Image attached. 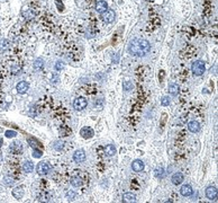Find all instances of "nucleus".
Returning a JSON list of instances; mask_svg holds the SVG:
<instances>
[{
    "label": "nucleus",
    "instance_id": "nucleus-28",
    "mask_svg": "<svg viewBox=\"0 0 218 203\" xmlns=\"http://www.w3.org/2000/svg\"><path fill=\"white\" fill-rule=\"evenodd\" d=\"M33 157L34 158H40L42 157V151L40 150H34V152H33Z\"/></svg>",
    "mask_w": 218,
    "mask_h": 203
},
{
    "label": "nucleus",
    "instance_id": "nucleus-5",
    "mask_svg": "<svg viewBox=\"0 0 218 203\" xmlns=\"http://www.w3.org/2000/svg\"><path fill=\"white\" fill-rule=\"evenodd\" d=\"M206 196H207V199H209L210 201L217 200V196H218V189H217V187H215V186H208L207 189H206Z\"/></svg>",
    "mask_w": 218,
    "mask_h": 203
},
{
    "label": "nucleus",
    "instance_id": "nucleus-17",
    "mask_svg": "<svg viewBox=\"0 0 218 203\" xmlns=\"http://www.w3.org/2000/svg\"><path fill=\"white\" fill-rule=\"evenodd\" d=\"M33 169H34V164L29 160H27V161L24 162V165H23V171L25 173H32Z\"/></svg>",
    "mask_w": 218,
    "mask_h": 203
},
{
    "label": "nucleus",
    "instance_id": "nucleus-16",
    "mask_svg": "<svg viewBox=\"0 0 218 203\" xmlns=\"http://www.w3.org/2000/svg\"><path fill=\"white\" fill-rule=\"evenodd\" d=\"M105 154L108 157H113L116 155V147L114 144H107L105 147Z\"/></svg>",
    "mask_w": 218,
    "mask_h": 203
},
{
    "label": "nucleus",
    "instance_id": "nucleus-6",
    "mask_svg": "<svg viewBox=\"0 0 218 203\" xmlns=\"http://www.w3.org/2000/svg\"><path fill=\"white\" fill-rule=\"evenodd\" d=\"M101 15H103L104 22H106V23H113L114 20H115V18H116L115 11L111 10V9H107V10L104 11Z\"/></svg>",
    "mask_w": 218,
    "mask_h": 203
},
{
    "label": "nucleus",
    "instance_id": "nucleus-1",
    "mask_svg": "<svg viewBox=\"0 0 218 203\" xmlns=\"http://www.w3.org/2000/svg\"><path fill=\"white\" fill-rule=\"evenodd\" d=\"M150 50H151V44L144 38H134L128 46L129 53L135 57H144L150 52Z\"/></svg>",
    "mask_w": 218,
    "mask_h": 203
},
{
    "label": "nucleus",
    "instance_id": "nucleus-11",
    "mask_svg": "<svg viewBox=\"0 0 218 203\" xmlns=\"http://www.w3.org/2000/svg\"><path fill=\"white\" fill-rule=\"evenodd\" d=\"M13 196L15 199H17V200L22 199L23 196H24V186H23V185H19V186L15 187V189H13Z\"/></svg>",
    "mask_w": 218,
    "mask_h": 203
},
{
    "label": "nucleus",
    "instance_id": "nucleus-26",
    "mask_svg": "<svg viewBox=\"0 0 218 203\" xmlns=\"http://www.w3.org/2000/svg\"><path fill=\"white\" fill-rule=\"evenodd\" d=\"M16 135H17L16 131H11V130L6 131V137H7V138H13V137H16Z\"/></svg>",
    "mask_w": 218,
    "mask_h": 203
},
{
    "label": "nucleus",
    "instance_id": "nucleus-25",
    "mask_svg": "<svg viewBox=\"0 0 218 203\" xmlns=\"http://www.w3.org/2000/svg\"><path fill=\"white\" fill-rule=\"evenodd\" d=\"M133 88V84L130 82V81H126L124 84V89L126 90V92H129V90Z\"/></svg>",
    "mask_w": 218,
    "mask_h": 203
},
{
    "label": "nucleus",
    "instance_id": "nucleus-13",
    "mask_svg": "<svg viewBox=\"0 0 218 203\" xmlns=\"http://www.w3.org/2000/svg\"><path fill=\"white\" fill-rule=\"evenodd\" d=\"M180 193H181V195H182V196H186V198H187V196H191L192 193H194V189H192L191 185L186 184V185H183V186L181 187Z\"/></svg>",
    "mask_w": 218,
    "mask_h": 203
},
{
    "label": "nucleus",
    "instance_id": "nucleus-10",
    "mask_svg": "<svg viewBox=\"0 0 218 203\" xmlns=\"http://www.w3.org/2000/svg\"><path fill=\"white\" fill-rule=\"evenodd\" d=\"M16 89L19 94H25V93H27V90L29 89V84L27 81H19L16 86Z\"/></svg>",
    "mask_w": 218,
    "mask_h": 203
},
{
    "label": "nucleus",
    "instance_id": "nucleus-20",
    "mask_svg": "<svg viewBox=\"0 0 218 203\" xmlns=\"http://www.w3.org/2000/svg\"><path fill=\"white\" fill-rule=\"evenodd\" d=\"M169 93L172 96H177L179 94V86L175 84H170L169 85Z\"/></svg>",
    "mask_w": 218,
    "mask_h": 203
},
{
    "label": "nucleus",
    "instance_id": "nucleus-21",
    "mask_svg": "<svg viewBox=\"0 0 218 203\" xmlns=\"http://www.w3.org/2000/svg\"><path fill=\"white\" fill-rule=\"evenodd\" d=\"M43 67H44L43 59L38 58V59H36L35 61H34V68H35V70H40V69H43Z\"/></svg>",
    "mask_w": 218,
    "mask_h": 203
},
{
    "label": "nucleus",
    "instance_id": "nucleus-23",
    "mask_svg": "<svg viewBox=\"0 0 218 203\" xmlns=\"http://www.w3.org/2000/svg\"><path fill=\"white\" fill-rule=\"evenodd\" d=\"M52 147H53L55 150L60 151V150H62L63 149V142H61V141H55V142L52 144Z\"/></svg>",
    "mask_w": 218,
    "mask_h": 203
},
{
    "label": "nucleus",
    "instance_id": "nucleus-22",
    "mask_svg": "<svg viewBox=\"0 0 218 203\" xmlns=\"http://www.w3.org/2000/svg\"><path fill=\"white\" fill-rule=\"evenodd\" d=\"M9 48V42L8 40H3L0 42V51H5Z\"/></svg>",
    "mask_w": 218,
    "mask_h": 203
},
{
    "label": "nucleus",
    "instance_id": "nucleus-19",
    "mask_svg": "<svg viewBox=\"0 0 218 203\" xmlns=\"http://www.w3.org/2000/svg\"><path fill=\"white\" fill-rule=\"evenodd\" d=\"M123 201L127 203L135 202V201H136V196H135L133 193H125V194L123 195Z\"/></svg>",
    "mask_w": 218,
    "mask_h": 203
},
{
    "label": "nucleus",
    "instance_id": "nucleus-24",
    "mask_svg": "<svg viewBox=\"0 0 218 203\" xmlns=\"http://www.w3.org/2000/svg\"><path fill=\"white\" fill-rule=\"evenodd\" d=\"M170 103H171V99H170L169 96H163V97L161 98L162 106H167V105H170Z\"/></svg>",
    "mask_w": 218,
    "mask_h": 203
},
{
    "label": "nucleus",
    "instance_id": "nucleus-4",
    "mask_svg": "<svg viewBox=\"0 0 218 203\" xmlns=\"http://www.w3.org/2000/svg\"><path fill=\"white\" fill-rule=\"evenodd\" d=\"M87 104H88V102H87L86 98L78 97L74 99V102H73V107H74V110H77V111H82L83 108L87 107Z\"/></svg>",
    "mask_w": 218,
    "mask_h": 203
},
{
    "label": "nucleus",
    "instance_id": "nucleus-12",
    "mask_svg": "<svg viewBox=\"0 0 218 203\" xmlns=\"http://www.w3.org/2000/svg\"><path fill=\"white\" fill-rule=\"evenodd\" d=\"M108 9V5L105 0H99L96 3V11L99 14H103L104 11H106Z\"/></svg>",
    "mask_w": 218,
    "mask_h": 203
},
{
    "label": "nucleus",
    "instance_id": "nucleus-7",
    "mask_svg": "<svg viewBox=\"0 0 218 203\" xmlns=\"http://www.w3.org/2000/svg\"><path fill=\"white\" fill-rule=\"evenodd\" d=\"M73 160L77 162V164H80V162H83L86 160V152L82 149H79L76 150L74 154H73Z\"/></svg>",
    "mask_w": 218,
    "mask_h": 203
},
{
    "label": "nucleus",
    "instance_id": "nucleus-2",
    "mask_svg": "<svg viewBox=\"0 0 218 203\" xmlns=\"http://www.w3.org/2000/svg\"><path fill=\"white\" fill-rule=\"evenodd\" d=\"M191 70L196 76H201V75H204V72L206 71L205 62L201 61V60H197V61H194L191 65Z\"/></svg>",
    "mask_w": 218,
    "mask_h": 203
},
{
    "label": "nucleus",
    "instance_id": "nucleus-29",
    "mask_svg": "<svg viewBox=\"0 0 218 203\" xmlns=\"http://www.w3.org/2000/svg\"><path fill=\"white\" fill-rule=\"evenodd\" d=\"M5 183H6L7 185H8V186H11V185L13 184V181L10 178V177H8V178L6 177V178H5Z\"/></svg>",
    "mask_w": 218,
    "mask_h": 203
},
{
    "label": "nucleus",
    "instance_id": "nucleus-3",
    "mask_svg": "<svg viewBox=\"0 0 218 203\" xmlns=\"http://www.w3.org/2000/svg\"><path fill=\"white\" fill-rule=\"evenodd\" d=\"M51 168L52 166L50 165L49 162H45V161H42V162H38L37 167H36V171H37L38 175H47V174L51 172Z\"/></svg>",
    "mask_w": 218,
    "mask_h": 203
},
{
    "label": "nucleus",
    "instance_id": "nucleus-15",
    "mask_svg": "<svg viewBox=\"0 0 218 203\" xmlns=\"http://www.w3.org/2000/svg\"><path fill=\"white\" fill-rule=\"evenodd\" d=\"M188 129L190 132L192 133H197V132H199L200 130V124H199V122H197V121H190L188 123Z\"/></svg>",
    "mask_w": 218,
    "mask_h": 203
},
{
    "label": "nucleus",
    "instance_id": "nucleus-30",
    "mask_svg": "<svg viewBox=\"0 0 218 203\" xmlns=\"http://www.w3.org/2000/svg\"><path fill=\"white\" fill-rule=\"evenodd\" d=\"M63 68V62H57L56 65H55V69H56V70H61V69H62Z\"/></svg>",
    "mask_w": 218,
    "mask_h": 203
},
{
    "label": "nucleus",
    "instance_id": "nucleus-27",
    "mask_svg": "<svg viewBox=\"0 0 218 203\" xmlns=\"http://www.w3.org/2000/svg\"><path fill=\"white\" fill-rule=\"evenodd\" d=\"M24 15L26 16V18L32 19L33 17H34V15H35V14H34V11H32L30 9H28V10H27V14H24Z\"/></svg>",
    "mask_w": 218,
    "mask_h": 203
},
{
    "label": "nucleus",
    "instance_id": "nucleus-9",
    "mask_svg": "<svg viewBox=\"0 0 218 203\" xmlns=\"http://www.w3.org/2000/svg\"><path fill=\"white\" fill-rule=\"evenodd\" d=\"M144 167H145V164L141 159H136L132 162V169L136 173H141L144 169Z\"/></svg>",
    "mask_w": 218,
    "mask_h": 203
},
{
    "label": "nucleus",
    "instance_id": "nucleus-18",
    "mask_svg": "<svg viewBox=\"0 0 218 203\" xmlns=\"http://www.w3.org/2000/svg\"><path fill=\"white\" fill-rule=\"evenodd\" d=\"M82 184H83V182H82L81 177H79V176H73L72 178H71V185H72V186L80 187V186H82Z\"/></svg>",
    "mask_w": 218,
    "mask_h": 203
},
{
    "label": "nucleus",
    "instance_id": "nucleus-31",
    "mask_svg": "<svg viewBox=\"0 0 218 203\" xmlns=\"http://www.w3.org/2000/svg\"><path fill=\"white\" fill-rule=\"evenodd\" d=\"M74 195H76V194H74V193H71V192H69V193H67V194H66V198L67 199H69V198H70V196H71V200H72V199L73 198H74Z\"/></svg>",
    "mask_w": 218,
    "mask_h": 203
},
{
    "label": "nucleus",
    "instance_id": "nucleus-8",
    "mask_svg": "<svg viewBox=\"0 0 218 203\" xmlns=\"http://www.w3.org/2000/svg\"><path fill=\"white\" fill-rule=\"evenodd\" d=\"M93 134H94L93 130H92L91 127H82V129L80 130V135L83 139H90V138H92V137H93Z\"/></svg>",
    "mask_w": 218,
    "mask_h": 203
},
{
    "label": "nucleus",
    "instance_id": "nucleus-14",
    "mask_svg": "<svg viewBox=\"0 0 218 203\" xmlns=\"http://www.w3.org/2000/svg\"><path fill=\"white\" fill-rule=\"evenodd\" d=\"M183 178H184V177H183V174L180 173V172H178V173L173 174L172 177H171V181H172V184L179 185L183 182Z\"/></svg>",
    "mask_w": 218,
    "mask_h": 203
}]
</instances>
